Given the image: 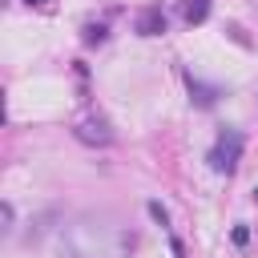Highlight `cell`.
I'll list each match as a JSON object with an SVG mask.
<instances>
[{"label": "cell", "mask_w": 258, "mask_h": 258, "mask_svg": "<svg viewBox=\"0 0 258 258\" xmlns=\"http://www.w3.org/2000/svg\"><path fill=\"white\" fill-rule=\"evenodd\" d=\"M165 28H169V16H165L161 4H145V8L137 12V20H133V32H137V36H161Z\"/></svg>", "instance_id": "4"}, {"label": "cell", "mask_w": 258, "mask_h": 258, "mask_svg": "<svg viewBox=\"0 0 258 258\" xmlns=\"http://www.w3.org/2000/svg\"><path fill=\"white\" fill-rule=\"evenodd\" d=\"M145 210H149V218H153V222H157V226H169V210H165V206H161V202H149V206H145Z\"/></svg>", "instance_id": "8"}, {"label": "cell", "mask_w": 258, "mask_h": 258, "mask_svg": "<svg viewBox=\"0 0 258 258\" xmlns=\"http://www.w3.org/2000/svg\"><path fill=\"white\" fill-rule=\"evenodd\" d=\"M254 202H258V189H254Z\"/></svg>", "instance_id": "12"}, {"label": "cell", "mask_w": 258, "mask_h": 258, "mask_svg": "<svg viewBox=\"0 0 258 258\" xmlns=\"http://www.w3.org/2000/svg\"><path fill=\"white\" fill-rule=\"evenodd\" d=\"M73 137L81 145H113V125L101 117V113H85L77 125H73Z\"/></svg>", "instance_id": "3"}, {"label": "cell", "mask_w": 258, "mask_h": 258, "mask_svg": "<svg viewBox=\"0 0 258 258\" xmlns=\"http://www.w3.org/2000/svg\"><path fill=\"white\" fill-rule=\"evenodd\" d=\"M242 149H246V137H242V129H222L218 137H214V145H210V153H206V161H210V169L214 173H234L238 169V161H242Z\"/></svg>", "instance_id": "2"}, {"label": "cell", "mask_w": 258, "mask_h": 258, "mask_svg": "<svg viewBox=\"0 0 258 258\" xmlns=\"http://www.w3.org/2000/svg\"><path fill=\"white\" fill-rule=\"evenodd\" d=\"M185 89H189V101H194L198 109H214V105H218V97H226L218 85H206V81H198L194 73H185Z\"/></svg>", "instance_id": "5"}, {"label": "cell", "mask_w": 258, "mask_h": 258, "mask_svg": "<svg viewBox=\"0 0 258 258\" xmlns=\"http://www.w3.org/2000/svg\"><path fill=\"white\" fill-rule=\"evenodd\" d=\"M177 12L181 20L194 28V24H206L210 20V0H177Z\"/></svg>", "instance_id": "6"}, {"label": "cell", "mask_w": 258, "mask_h": 258, "mask_svg": "<svg viewBox=\"0 0 258 258\" xmlns=\"http://www.w3.org/2000/svg\"><path fill=\"white\" fill-rule=\"evenodd\" d=\"M0 222H4V234H12V230H16V210H12V202H4V206H0Z\"/></svg>", "instance_id": "9"}, {"label": "cell", "mask_w": 258, "mask_h": 258, "mask_svg": "<svg viewBox=\"0 0 258 258\" xmlns=\"http://www.w3.org/2000/svg\"><path fill=\"white\" fill-rule=\"evenodd\" d=\"M64 246L73 258H129L137 234L105 214H81L64 226Z\"/></svg>", "instance_id": "1"}, {"label": "cell", "mask_w": 258, "mask_h": 258, "mask_svg": "<svg viewBox=\"0 0 258 258\" xmlns=\"http://www.w3.org/2000/svg\"><path fill=\"white\" fill-rule=\"evenodd\" d=\"M230 238H234V246H246V242H250V226H246V222H238V226L230 230Z\"/></svg>", "instance_id": "10"}, {"label": "cell", "mask_w": 258, "mask_h": 258, "mask_svg": "<svg viewBox=\"0 0 258 258\" xmlns=\"http://www.w3.org/2000/svg\"><path fill=\"white\" fill-rule=\"evenodd\" d=\"M24 4H32V8H40V4H48V0H24Z\"/></svg>", "instance_id": "11"}, {"label": "cell", "mask_w": 258, "mask_h": 258, "mask_svg": "<svg viewBox=\"0 0 258 258\" xmlns=\"http://www.w3.org/2000/svg\"><path fill=\"white\" fill-rule=\"evenodd\" d=\"M105 36H109L105 24H85V36H81V40H85V44H101Z\"/></svg>", "instance_id": "7"}]
</instances>
